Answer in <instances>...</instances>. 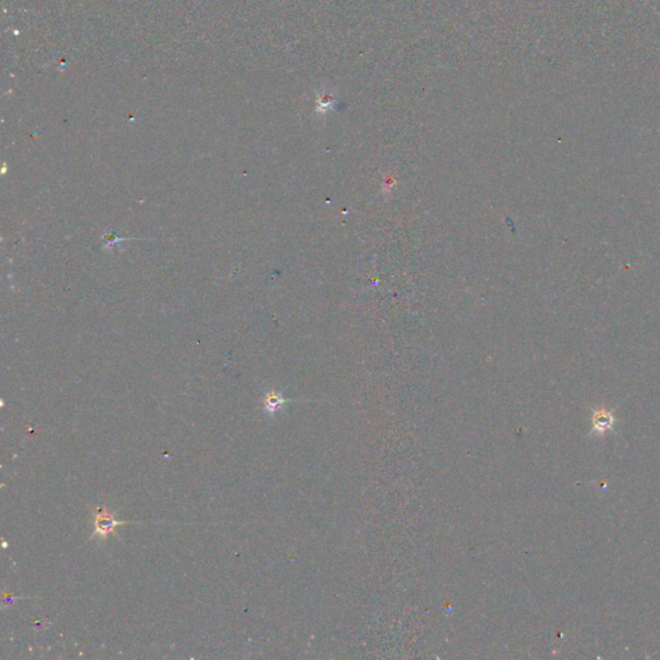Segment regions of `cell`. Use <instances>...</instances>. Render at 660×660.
I'll use <instances>...</instances> for the list:
<instances>
[{"mask_svg":"<svg viewBox=\"0 0 660 660\" xmlns=\"http://www.w3.org/2000/svg\"><path fill=\"white\" fill-rule=\"evenodd\" d=\"M127 524V521L116 520L114 513L108 511L106 505H99L94 511V533L93 536L101 539H106L111 533L115 531L117 526Z\"/></svg>","mask_w":660,"mask_h":660,"instance_id":"cell-1","label":"cell"},{"mask_svg":"<svg viewBox=\"0 0 660 660\" xmlns=\"http://www.w3.org/2000/svg\"><path fill=\"white\" fill-rule=\"evenodd\" d=\"M285 403H287V400L281 396L279 392L271 391V392H268V394L264 396V410L267 412H270V414H273V412L280 410L281 408L285 405Z\"/></svg>","mask_w":660,"mask_h":660,"instance_id":"cell-3","label":"cell"},{"mask_svg":"<svg viewBox=\"0 0 660 660\" xmlns=\"http://www.w3.org/2000/svg\"><path fill=\"white\" fill-rule=\"evenodd\" d=\"M614 415L610 410H608L606 408H601L598 410H596L594 414V418H592V423H594V429H592V433H596V435H603L605 433L608 429H610L614 424Z\"/></svg>","mask_w":660,"mask_h":660,"instance_id":"cell-2","label":"cell"}]
</instances>
